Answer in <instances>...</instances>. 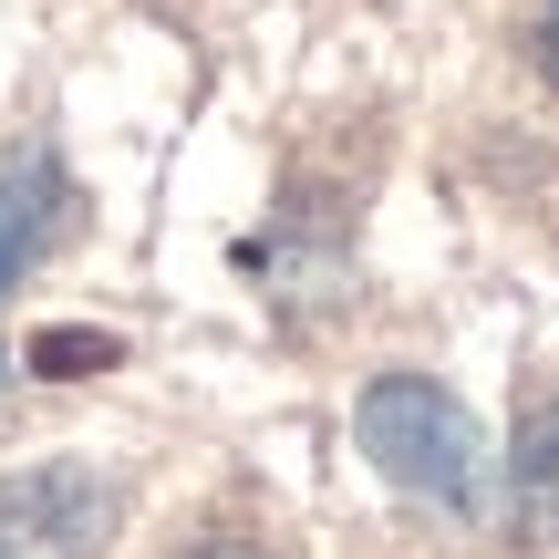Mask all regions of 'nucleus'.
Segmentation results:
<instances>
[{
    "instance_id": "obj_1",
    "label": "nucleus",
    "mask_w": 559,
    "mask_h": 559,
    "mask_svg": "<svg viewBox=\"0 0 559 559\" xmlns=\"http://www.w3.org/2000/svg\"><path fill=\"white\" fill-rule=\"evenodd\" d=\"M353 445L373 456L383 487L445 508V519H477V508H487V436H477V415H466L436 373H383V383H362Z\"/></svg>"
},
{
    "instance_id": "obj_2",
    "label": "nucleus",
    "mask_w": 559,
    "mask_h": 559,
    "mask_svg": "<svg viewBox=\"0 0 559 559\" xmlns=\"http://www.w3.org/2000/svg\"><path fill=\"white\" fill-rule=\"evenodd\" d=\"M115 519H124L115 477L83 456H41L0 477V559H94Z\"/></svg>"
},
{
    "instance_id": "obj_5",
    "label": "nucleus",
    "mask_w": 559,
    "mask_h": 559,
    "mask_svg": "<svg viewBox=\"0 0 559 559\" xmlns=\"http://www.w3.org/2000/svg\"><path fill=\"white\" fill-rule=\"evenodd\" d=\"M104 353H115V342H94V332H83V342H73V332L41 342V362H52V373H62V362H104Z\"/></svg>"
},
{
    "instance_id": "obj_3",
    "label": "nucleus",
    "mask_w": 559,
    "mask_h": 559,
    "mask_svg": "<svg viewBox=\"0 0 559 559\" xmlns=\"http://www.w3.org/2000/svg\"><path fill=\"white\" fill-rule=\"evenodd\" d=\"M52 218H62V177H52V166H41V156L0 166V290H11V280L41 260Z\"/></svg>"
},
{
    "instance_id": "obj_6",
    "label": "nucleus",
    "mask_w": 559,
    "mask_h": 559,
    "mask_svg": "<svg viewBox=\"0 0 559 559\" xmlns=\"http://www.w3.org/2000/svg\"><path fill=\"white\" fill-rule=\"evenodd\" d=\"M549 62H559V0H549Z\"/></svg>"
},
{
    "instance_id": "obj_4",
    "label": "nucleus",
    "mask_w": 559,
    "mask_h": 559,
    "mask_svg": "<svg viewBox=\"0 0 559 559\" xmlns=\"http://www.w3.org/2000/svg\"><path fill=\"white\" fill-rule=\"evenodd\" d=\"M508 498H519V528L528 539L559 549V404L519 425V445H508Z\"/></svg>"
}]
</instances>
